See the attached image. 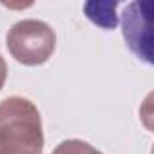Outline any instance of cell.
<instances>
[{
  "mask_svg": "<svg viewBox=\"0 0 154 154\" xmlns=\"http://www.w3.org/2000/svg\"><path fill=\"white\" fill-rule=\"evenodd\" d=\"M6 45L9 54L24 65L45 63L56 49L54 29L42 20H20L11 26L6 35Z\"/></svg>",
  "mask_w": 154,
  "mask_h": 154,
  "instance_id": "2",
  "label": "cell"
},
{
  "mask_svg": "<svg viewBox=\"0 0 154 154\" xmlns=\"http://www.w3.org/2000/svg\"><path fill=\"white\" fill-rule=\"evenodd\" d=\"M6 78H8V63L2 58V54H0V91H2V87L6 84Z\"/></svg>",
  "mask_w": 154,
  "mask_h": 154,
  "instance_id": "6",
  "label": "cell"
},
{
  "mask_svg": "<svg viewBox=\"0 0 154 154\" xmlns=\"http://www.w3.org/2000/svg\"><path fill=\"white\" fill-rule=\"evenodd\" d=\"M44 131L38 107L24 96L0 102V154H42Z\"/></svg>",
  "mask_w": 154,
  "mask_h": 154,
  "instance_id": "1",
  "label": "cell"
},
{
  "mask_svg": "<svg viewBox=\"0 0 154 154\" xmlns=\"http://www.w3.org/2000/svg\"><path fill=\"white\" fill-rule=\"evenodd\" d=\"M53 154H102V152L96 150L87 141H82V140H65V141H62L54 149Z\"/></svg>",
  "mask_w": 154,
  "mask_h": 154,
  "instance_id": "5",
  "label": "cell"
},
{
  "mask_svg": "<svg viewBox=\"0 0 154 154\" xmlns=\"http://www.w3.org/2000/svg\"><path fill=\"white\" fill-rule=\"evenodd\" d=\"M152 8L150 0H134L122 15V33L129 51L149 65L152 63Z\"/></svg>",
  "mask_w": 154,
  "mask_h": 154,
  "instance_id": "3",
  "label": "cell"
},
{
  "mask_svg": "<svg viewBox=\"0 0 154 154\" xmlns=\"http://www.w3.org/2000/svg\"><path fill=\"white\" fill-rule=\"evenodd\" d=\"M118 2H109V0H91L84 4V13L94 26L105 31H112L118 26Z\"/></svg>",
  "mask_w": 154,
  "mask_h": 154,
  "instance_id": "4",
  "label": "cell"
}]
</instances>
